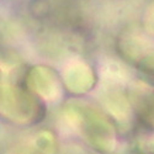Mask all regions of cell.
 I'll list each match as a JSON object with an SVG mask.
<instances>
[{
    "label": "cell",
    "mask_w": 154,
    "mask_h": 154,
    "mask_svg": "<svg viewBox=\"0 0 154 154\" xmlns=\"http://www.w3.org/2000/svg\"><path fill=\"white\" fill-rule=\"evenodd\" d=\"M64 80L70 91L82 94L90 90L94 85V75L85 64H74L64 73Z\"/></svg>",
    "instance_id": "4"
},
{
    "label": "cell",
    "mask_w": 154,
    "mask_h": 154,
    "mask_svg": "<svg viewBox=\"0 0 154 154\" xmlns=\"http://www.w3.org/2000/svg\"><path fill=\"white\" fill-rule=\"evenodd\" d=\"M66 117L78 130L83 138L100 153H112L116 148V132L113 125L96 109L73 104L66 107Z\"/></svg>",
    "instance_id": "1"
},
{
    "label": "cell",
    "mask_w": 154,
    "mask_h": 154,
    "mask_svg": "<svg viewBox=\"0 0 154 154\" xmlns=\"http://www.w3.org/2000/svg\"><path fill=\"white\" fill-rule=\"evenodd\" d=\"M27 84L31 90L47 101H56L62 95V86L58 76L48 68H32L27 76Z\"/></svg>",
    "instance_id": "3"
},
{
    "label": "cell",
    "mask_w": 154,
    "mask_h": 154,
    "mask_svg": "<svg viewBox=\"0 0 154 154\" xmlns=\"http://www.w3.org/2000/svg\"><path fill=\"white\" fill-rule=\"evenodd\" d=\"M132 104L139 120L154 130V90L142 89L133 93Z\"/></svg>",
    "instance_id": "5"
},
{
    "label": "cell",
    "mask_w": 154,
    "mask_h": 154,
    "mask_svg": "<svg viewBox=\"0 0 154 154\" xmlns=\"http://www.w3.org/2000/svg\"><path fill=\"white\" fill-rule=\"evenodd\" d=\"M45 109L31 94L20 88L0 85V115L16 123H31L42 119Z\"/></svg>",
    "instance_id": "2"
}]
</instances>
